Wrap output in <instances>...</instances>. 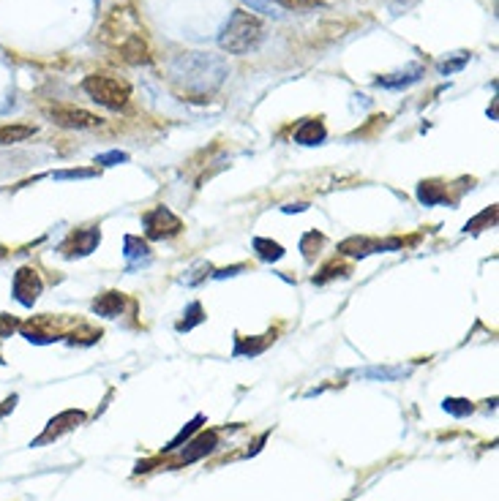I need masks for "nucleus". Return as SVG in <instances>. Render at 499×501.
Here are the masks:
<instances>
[{
    "instance_id": "22",
    "label": "nucleus",
    "mask_w": 499,
    "mask_h": 501,
    "mask_svg": "<svg viewBox=\"0 0 499 501\" xmlns=\"http://www.w3.org/2000/svg\"><path fill=\"white\" fill-rule=\"evenodd\" d=\"M202 422H205V417L202 415H196L194 420H191V422H189V425H186V428H183V431L178 433V436H175V439H172V441H169V444H167V452H172V449H178L180 444H183V441H186V439H189V436H191V433H196L199 431V425H202Z\"/></svg>"
},
{
    "instance_id": "9",
    "label": "nucleus",
    "mask_w": 499,
    "mask_h": 501,
    "mask_svg": "<svg viewBox=\"0 0 499 501\" xmlns=\"http://www.w3.org/2000/svg\"><path fill=\"white\" fill-rule=\"evenodd\" d=\"M401 248V240H371V237H349L339 245V251L344 257H355L363 259L369 254H379V251H396Z\"/></svg>"
},
{
    "instance_id": "23",
    "label": "nucleus",
    "mask_w": 499,
    "mask_h": 501,
    "mask_svg": "<svg viewBox=\"0 0 499 501\" xmlns=\"http://www.w3.org/2000/svg\"><path fill=\"white\" fill-rule=\"evenodd\" d=\"M208 273H213V264H211V261H199V264H194V267L183 276V283H186V286H196L199 281L208 278Z\"/></svg>"
},
{
    "instance_id": "15",
    "label": "nucleus",
    "mask_w": 499,
    "mask_h": 501,
    "mask_svg": "<svg viewBox=\"0 0 499 501\" xmlns=\"http://www.w3.org/2000/svg\"><path fill=\"white\" fill-rule=\"evenodd\" d=\"M72 420H77V422H85V415H82V412H63V415L57 417V420H52V422H50V428L44 431V436H41V439H36L33 444H36V447H38V444H47V441L57 439L60 433L72 431L74 425H66V422H72Z\"/></svg>"
},
{
    "instance_id": "16",
    "label": "nucleus",
    "mask_w": 499,
    "mask_h": 501,
    "mask_svg": "<svg viewBox=\"0 0 499 501\" xmlns=\"http://www.w3.org/2000/svg\"><path fill=\"white\" fill-rule=\"evenodd\" d=\"M36 137V125H25V123H6L0 125V147L6 145H17L25 139Z\"/></svg>"
},
{
    "instance_id": "12",
    "label": "nucleus",
    "mask_w": 499,
    "mask_h": 501,
    "mask_svg": "<svg viewBox=\"0 0 499 501\" xmlns=\"http://www.w3.org/2000/svg\"><path fill=\"white\" fill-rule=\"evenodd\" d=\"M325 137H327V128H325V123H322L320 118H317V120L308 118V120H303L295 128V142H298V145H305V147L322 145Z\"/></svg>"
},
{
    "instance_id": "25",
    "label": "nucleus",
    "mask_w": 499,
    "mask_h": 501,
    "mask_svg": "<svg viewBox=\"0 0 499 501\" xmlns=\"http://www.w3.org/2000/svg\"><path fill=\"white\" fill-rule=\"evenodd\" d=\"M442 409H445V412H450L453 417L472 415V403H469V400H461V398H447L445 403H442Z\"/></svg>"
},
{
    "instance_id": "6",
    "label": "nucleus",
    "mask_w": 499,
    "mask_h": 501,
    "mask_svg": "<svg viewBox=\"0 0 499 501\" xmlns=\"http://www.w3.org/2000/svg\"><path fill=\"white\" fill-rule=\"evenodd\" d=\"M47 118L60 125V128H96L101 125V118L93 115L88 109H79V106H69V104H55L47 106Z\"/></svg>"
},
{
    "instance_id": "27",
    "label": "nucleus",
    "mask_w": 499,
    "mask_h": 501,
    "mask_svg": "<svg viewBox=\"0 0 499 501\" xmlns=\"http://www.w3.org/2000/svg\"><path fill=\"white\" fill-rule=\"evenodd\" d=\"M466 60H469V55L459 52V57H456V60H442L437 69H439V74H442V77H447V74H453V71H461L464 66H466Z\"/></svg>"
},
{
    "instance_id": "7",
    "label": "nucleus",
    "mask_w": 499,
    "mask_h": 501,
    "mask_svg": "<svg viewBox=\"0 0 499 501\" xmlns=\"http://www.w3.org/2000/svg\"><path fill=\"white\" fill-rule=\"evenodd\" d=\"M101 242V229L99 226H85V229H77L72 232L66 240L60 242V254L66 259H77V257H88L99 248Z\"/></svg>"
},
{
    "instance_id": "26",
    "label": "nucleus",
    "mask_w": 499,
    "mask_h": 501,
    "mask_svg": "<svg viewBox=\"0 0 499 501\" xmlns=\"http://www.w3.org/2000/svg\"><path fill=\"white\" fill-rule=\"evenodd\" d=\"M96 174L99 169H60V172H52V180H90Z\"/></svg>"
},
{
    "instance_id": "19",
    "label": "nucleus",
    "mask_w": 499,
    "mask_h": 501,
    "mask_svg": "<svg viewBox=\"0 0 499 501\" xmlns=\"http://www.w3.org/2000/svg\"><path fill=\"white\" fill-rule=\"evenodd\" d=\"M357 376L379 381H396L401 379V376H407V371L404 368H366V371H357Z\"/></svg>"
},
{
    "instance_id": "18",
    "label": "nucleus",
    "mask_w": 499,
    "mask_h": 501,
    "mask_svg": "<svg viewBox=\"0 0 499 501\" xmlns=\"http://www.w3.org/2000/svg\"><path fill=\"white\" fill-rule=\"evenodd\" d=\"M417 199H420V205H439V202H445V188L439 186V183H434V180H423L420 186H417Z\"/></svg>"
},
{
    "instance_id": "29",
    "label": "nucleus",
    "mask_w": 499,
    "mask_h": 501,
    "mask_svg": "<svg viewBox=\"0 0 499 501\" xmlns=\"http://www.w3.org/2000/svg\"><path fill=\"white\" fill-rule=\"evenodd\" d=\"M17 327V322L9 316V313H0V338H6V335H11Z\"/></svg>"
},
{
    "instance_id": "1",
    "label": "nucleus",
    "mask_w": 499,
    "mask_h": 501,
    "mask_svg": "<svg viewBox=\"0 0 499 501\" xmlns=\"http://www.w3.org/2000/svg\"><path fill=\"white\" fill-rule=\"evenodd\" d=\"M172 77L180 79L189 90L211 93L227 77V66H224V60L211 57V55L205 52H189L180 55L178 60L172 63Z\"/></svg>"
},
{
    "instance_id": "10",
    "label": "nucleus",
    "mask_w": 499,
    "mask_h": 501,
    "mask_svg": "<svg viewBox=\"0 0 499 501\" xmlns=\"http://www.w3.org/2000/svg\"><path fill=\"white\" fill-rule=\"evenodd\" d=\"M123 257H125V270H128V273H137V270H142V267H147V264L153 261V251H150V245H147L142 237L125 235Z\"/></svg>"
},
{
    "instance_id": "13",
    "label": "nucleus",
    "mask_w": 499,
    "mask_h": 501,
    "mask_svg": "<svg viewBox=\"0 0 499 501\" xmlns=\"http://www.w3.org/2000/svg\"><path fill=\"white\" fill-rule=\"evenodd\" d=\"M123 308H125V297L120 292H104L93 300V313H99V316H104V319L120 316Z\"/></svg>"
},
{
    "instance_id": "30",
    "label": "nucleus",
    "mask_w": 499,
    "mask_h": 501,
    "mask_svg": "<svg viewBox=\"0 0 499 501\" xmlns=\"http://www.w3.org/2000/svg\"><path fill=\"white\" fill-rule=\"evenodd\" d=\"M254 11H262V14H273V6H270V0H246Z\"/></svg>"
},
{
    "instance_id": "20",
    "label": "nucleus",
    "mask_w": 499,
    "mask_h": 501,
    "mask_svg": "<svg viewBox=\"0 0 499 501\" xmlns=\"http://www.w3.org/2000/svg\"><path fill=\"white\" fill-rule=\"evenodd\" d=\"M322 245H325V237H322L320 232H308V235H303V240H301V251H303L305 259L311 261L314 254H320Z\"/></svg>"
},
{
    "instance_id": "17",
    "label": "nucleus",
    "mask_w": 499,
    "mask_h": 501,
    "mask_svg": "<svg viewBox=\"0 0 499 501\" xmlns=\"http://www.w3.org/2000/svg\"><path fill=\"white\" fill-rule=\"evenodd\" d=\"M254 245V251H257V257L262 261H279L284 259V245L276 240H268V237H254L251 240Z\"/></svg>"
},
{
    "instance_id": "14",
    "label": "nucleus",
    "mask_w": 499,
    "mask_h": 501,
    "mask_svg": "<svg viewBox=\"0 0 499 501\" xmlns=\"http://www.w3.org/2000/svg\"><path fill=\"white\" fill-rule=\"evenodd\" d=\"M423 77V69L420 66H410L404 71H396V74H385L376 79V85L388 87V90H401V87H410L412 82H417Z\"/></svg>"
},
{
    "instance_id": "11",
    "label": "nucleus",
    "mask_w": 499,
    "mask_h": 501,
    "mask_svg": "<svg viewBox=\"0 0 499 501\" xmlns=\"http://www.w3.org/2000/svg\"><path fill=\"white\" fill-rule=\"evenodd\" d=\"M215 447H218V433H215V431L199 433L194 441H189V447L183 449V455H180V463H194V461H199V458L211 455Z\"/></svg>"
},
{
    "instance_id": "32",
    "label": "nucleus",
    "mask_w": 499,
    "mask_h": 501,
    "mask_svg": "<svg viewBox=\"0 0 499 501\" xmlns=\"http://www.w3.org/2000/svg\"><path fill=\"white\" fill-rule=\"evenodd\" d=\"M240 270H246V264H235V267H227V270H221V273H215L213 278H218V281H221V278H227V276H237Z\"/></svg>"
},
{
    "instance_id": "24",
    "label": "nucleus",
    "mask_w": 499,
    "mask_h": 501,
    "mask_svg": "<svg viewBox=\"0 0 499 501\" xmlns=\"http://www.w3.org/2000/svg\"><path fill=\"white\" fill-rule=\"evenodd\" d=\"M349 270H347V264H341V261H330V264H325V270H322L320 276H314V283H327V281H333V278L339 276H347Z\"/></svg>"
},
{
    "instance_id": "33",
    "label": "nucleus",
    "mask_w": 499,
    "mask_h": 501,
    "mask_svg": "<svg viewBox=\"0 0 499 501\" xmlns=\"http://www.w3.org/2000/svg\"><path fill=\"white\" fill-rule=\"evenodd\" d=\"M303 210H308V205H305V202H301V205H286L284 213H303Z\"/></svg>"
},
{
    "instance_id": "5",
    "label": "nucleus",
    "mask_w": 499,
    "mask_h": 501,
    "mask_svg": "<svg viewBox=\"0 0 499 501\" xmlns=\"http://www.w3.org/2000/svg\"><path fill=\"white\" fill-rule=\"evenodd\" d=\"M142 226L147 240H172V237H178L180 232H183V221L169 208H164V205L147 210L142 215Z\"/></svg>"
},
{
    "instance_id": "3",
    "label": "nucleus",
    "mask_w": 499,
    "mask_h": 501,
    "mask_svg": "<svg viewBox=\"0 0 499 501\" xmlns=\"http://www.w3.org/2000/svg\"><path fill=\"white\" fill-rule=\"evenodd\" d=\"M82 90L96 104L107 106V109H123L131 98V85L112 74H90L82 82Z\"/></svg>"
},
{
    "instance_id": "2",
    "label": "nucleus",
    "mask_w": 499,
    "mask_h": 501,
    "mask_svg": "<svg viewBox=\"0 0 499 501\" xmlns=\"http://www.w3.org/2000/svg\"><path fill=\"white\" fill-rule=\"evenodd\" d=\"M265 38V25L262 19L254 17L251 11H232L230 22L221 28L218 47L230 55H246L257 50Z\"/></svg>"
},
{
    "instance_id": "34",
    "label": "nucleus",
    "mask_w": 499,
    "mask_h": 501,
    "mask_svg": "<svg viewBox=\"0 0 499 501\" xmlns=\"http://www.w3.org/2000/svg\"><path fill=\"white\" fill-rule=\"evenodd\" d=\"M3 257H6V248H3V245H0V259H3Z\"/></svg>"
},
{
    "instance_id": "21",
    "label": "nucleus",
    "mask_w": 499,
    "mask_h": 501,
    "mask_svg": "<svg viewBox=\"0 0 499 501\" xmlns=\"http://www.w3.org/2000/svg\"><path fill=\"white\" fill-rule=\"evenodd\" d=\"M183 316H189V319H183V322L178 325L180 332H189L191 327H196V325H202V322H205V311H202V305H199V303H191V305H189V311L183 313Z\"/></svg>"
},
{
    "instance_id": "31",
    "label": "nucleus",
    "mask_w": 499,
    "mask_h": 501,
    "mask_svg": "<svg viewBox=\"0 0 499 501\" xmlns=\"http://www.w3.org/2000/svg\"><path fill=\"white\" fill-rule=\"evenodd\" d=\"M279 6H284V9H305V6H311V0H276Z\"/></svg>"
},
{
    "instance_id": "8",
    "label": "nucleus",
    "mask_w": 499,
    "mask_h": 501,
    "mask_svg": "<svg viewBox=\"0 0 499 501\" xmlns=\"http://www.w3.org/2000/svg\"><path fill=\"white\" fill-rule=\"evenodd\" d=\"M14 300L25 308H33V303L38 300V294L44 292V281L33 267H19L14 273V283H11Z\"/></svg>"
},
{
    "instance_id": "4",
    "label": "nucleus",
    "mask_w": 499,
    "mask_h": 501,
    "mask_svg": "<svg viewBox=\"0 0 499 501\" xmlns=\"http://www.w3.org/2000/svg\"><path fill=\"white\" fill-rule=\"evenodd\" d=\"M137 35H145L142 25H140V19L137 14L131 11V9H112V14L104 19V25H101V41L112 47L115 52H120L128 41H134Z\"/></svg>"
},
{
    "instance_id": "28",
    "label": "nucleus",
    "mask_w": 499,
    "mask_h": 501,
    "mask_svg": "<svg viewBox=\"0 0 499 501\" xmlns=\"http://www.w3.org/2000/svg\"><path fill=\"white\" fill-rule=\"evenodd\" d=\"M125 161H128V153H120V150L96 156V164H101V167H118V164H125Z\"/></svg>"
}]
</instances>
